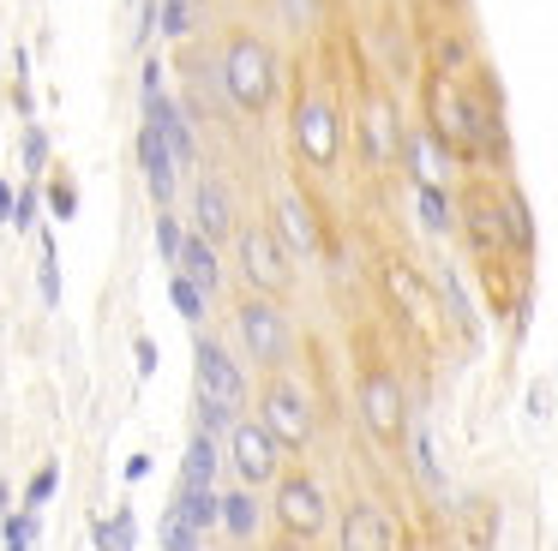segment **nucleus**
<instances>
[{
  "instance_id": "1",
  "label": "nucleus",
  "mask_w": 558,
  "mask_h": 551,
  "mask_svg": "<svg viewBox=\"0 0 558 551\" xmlns=\"http://www.w3.org/2000/svg\"><path fill=\"white\" fill-rule=\"evenodd\" d=\"M222 90H229V102L241 114H265L277 102V54H270V42H258L246 30L234 36L222 48Z\"/></svg>"
},
{
  "instance_id": "2",
  "label": "nucleus",
  "mask_w": 558,
  "mask_h": 551,
  "mask_svg": "<svg viewBox=\"0 0 558 551\" xmlns=\"http://www.w3.org/2000/svg\"><path fill=\"white\" fill-rule=\"evenodd\" d=\"M241 342H246V354L258 359V366H282L289 359V347H294V335H289V318H282V306H277V294H258V299H246L241 306Z\"/></svg>"
},
{
  "instance_id": "3",
  "label": "nucleus",
  "mask_w": 558,
  "mask_h": 551,
  "mask_svg": "<svg viewBox=\"0 0 558 551\" xmlns=\"http://www.w3.org/2000/svg\"><path fill=\"white\" fill-rule=\"evenodd\" d=\"M241 276L258 287V294H282V287L294 282L277 228H241Z\"/></svg>"
},
{
  "instance_id": "4",
  "label": "nucleus",
  "mask_w": 558,
  "mask_h": 551,
  "mask_svg": "<svg viewBox=\"0 0 558 551\" xmlns=\"http://www.w3.org/2000/svg\"><path fill=\"white\" fill-rule=\"evenodd\" d=\"M258 419L270 426V438H277L282 450H306V443H313V407H306V395L294 390V383H282V378L265 390Z\"/></svg>"
},
{
  "instance_id": "5",
  "label": "nucleus",
  "mask_w": 558,
  "mask_h": 551,
  "mask_svg": "<svg viewBox=\"0 0 558 551\" xmlns=\"http://www.w3.org/2000/svg\"><path fill=\"white\" fill-rule=\"evenodd\" d=\"M277 450L282 443L270 438L265 419H234L229 426V455H234V474H241L246 486H265V479L277 474Z\"/></svg>"
},
{
  "instance_id": "6",
  "label": "nucleus",
  "mask_w": 558,
  "mask_h": 551,
  "mask_svg": "<svg viewBox=\"0 0 558 551\" xmlns=\"http://www.w3.org/2000/svg\"><path fill=\"white\" fill-rule=\"evenodd\" d=\"M198 402H217L229 414L246 407V371L229 359V347L217 342H198Z\"/></svg>"
},
{
  "instance_id": "7",
  "label": "nucleus",
  "mask_w": 558,
  "mask_h": 551,
  "mask_svg": "<svg viewBox=\"0 0 558 551\" xmlns=\"http://www.w3.org/2000/svg\"><path fill=\"white\" fill-rule=\"evenodd\" d=\"M325 491H318V479H306V474H289L277 486V522L289 527L294 539H313V534H325Z\"/></svg>"
},
{
  "instance_id": "8",
  "label": "nucleus",
  "mask_w": 558,
  "mask_h": 551,
  "mask_svg": "<svg viewBox=\"0 0 558 551\" xmlns=\"http://www.w3.org/2000/svg\"><path fill=\"white\" fill-rule=\"evenodd\" d=\"M294 144H301V156L313 168L337 162V108L318 102V96H306V102L294 108Z\"/></svg>"
},
{
  "instance_id": "9",
  "label": "nucleus",
  "mask_w": 558,
  "mask_h": 551,
  "mask_svg": "<svg viewBox=\"0 0 558 551\" xmlns=\"http://www.w3.org/2000/svg\"><path fill=\"white\" fill-rule=\"evenodd\" d=\"M402 383L390 378V371H366L361 378V419H366V431L373 438H397L402 431Z\"/></svg>"
},
{
  "instance_id": "10",
  "label": "nucleus",
  "mask_w": 558,
  "mask_h": 551,
  "mask_svg": "<svg viewBox=\"0 0 558 551\" xmlns=\"http://www.w3.org/2000/svg\"><path fill=\"white\" fill-rule=\"evenodd\" d=\"M138 162H145V186H150V198L157 204H169V192H174V150H169V138H162L157 126H138Z\"/></svg>"
},
{
  "instance_id": "11",
  "label": "nucleus",
  "mask_w": 558,
  "mask_h": 551,
  "mask_svg": "<svg viewBox=\"0 0 558 551\" xmlns=\"http://www.w3.org/2000/svg\"><path fill=\"white\" fill-rule=\"evenodd\" d=\"M193 222H198V234L217 240V246L234 234V204H229V192H222L217 180H198V192H193Z\"/></svg>"
},
{
  "instance_id": "12",
  "label": "nucleus",
  "mask_w": 558,
  "mask_h": 551,
  "mask_svg": "<svg viewBox=\"0 0 558 551\" xmlns=\"http://www.w3.org/2000/svg\"><path fill=\"white\" fill-rule=\"evenodd\" d=\"M145 120L162 132V138H169L174 162H181V168H193V126H186V114H181V108H174L169 96H150V102H145Z\"/></svg>"
},
{
  "instance_id": "13",
  "label": "nucleus",
  "mask_w": 558,
  "mask_h": 551,
  "mask_svg": "<svg viewBox=\"0 0 558 551\" xmlns=\"http://www.w3.org/2000/svg\"><path fill=\"white\" fill-rule=\"evenodd\" d=\"M174 270H186L205 294H217L222 287V264H217V240H205V234H186V246H181V264Z\"/></svg>"
},
{
  "instance_id": "14",
  "label": "nucleus",
  "mask_w": 558,
  "mask_h": 551,
  "mask_svg": "<svg viewBox=\"0 0 558 551\" xmlns=\"http://www.w3.org/2000/svg\"><path fill=\"white\" fill-rule=\"evenodd\" d=\"M174 515H181V522H193L198 534H210V527L222 522L217 486H181V491H174Z\"/></svg>"
},
{
  "instance_id": "15",
  "label": "nucleus",
  "mask_w": 558,
  "mask_h": 551,
  "mask_svg": "<svg viewBox=\"0 0 558 551\" xmlns=\"http://www.w3.org/2000/svg\"><path fill=\"white\" fill-rule=\"evenodd\" d=\"M277 234L289 240V246L301 252V258H313V252H318V228H313V216H306V204L294 198V192L277 204Z\"/></svg>"
},
{
  "instance_id": "16",
  "label": "nucleus",
  "mask_w": 558,
  "mask_h": 551,
  "mask_svg": "<svg viewBox=\"0 0 558 551\" xmlns=\"http://www.w3.org/2000/svg\"><path fill=\"white\" fill-rule=\"evenodd\" d=\"M361 144H373V162L385 168L397 156V114L385 102H366V120H361Z\"/></svg>"
},
{
  "instance_id": "17",
  "label": "nucleus",
  "mask_w": 558,
  "mask_h": 551,
  "mask_svg": "<svg viewBox=\"0 0 558 551\" xmlns=\"http://www.w3.org/2000/svg\"><path fill=\"white\" fill-rule=\"evenodd\" d=\"M181 486H217V431H205V426H198V438L186 443Z\"/></svg>"
},
{
  "instance_id": "18",
  "label": "nucleus",
  "mask_w": 558,
  "mask_h": 551,
  "mask_svg": "<svg viewBox=\"0 0 558 551\" xmlns=\"http://www.w3.org/2000/svg\"><path fill=\"white\" fill-rule=\"evenodd\" d=\"M385 282H390V294H397V306L402 311H409V318H433V306H426V294H421V282H414V270H409V264H390V270H385Z\"/></svg>"
},
{
  "instance_id": "19",
  "label": "nucleus",
  "mask_w": 558,
  "mask_h": 551,
  "mask_svg": "<svg viewBox=\"0 0 558 551\" xmlns=\"http://www.w3.org/2000/svg\"><path fill=\"white\" fill-rule=\"evenodd\" d=\"M222 527H229L234 539H253V534H258V503H253V491H222Z\"/></svg>"
},
{
  "instance_id": "20",
  "label": "nucleus",
  "mask_w": 558,
  "mask_h": 551,
  "mask_svg": "<svg viewBox=\"0 0 558 551\" xmlns=\"http://www.w3.org/2000/svg\"><path fill=\"white\" fill-rule=\"evenodd\" d=\"M378 539H385V527H378L373 503H354V510H349V522H342V546H349V551H361V546H378Z\"/></svg>"
},
{
  "instance_id": "21",
  "label": "nucleus",
  "mask_w": 558,
  "mask_h": 551,
  "mask_svg": "<svg viewBox=\"0 0 558 551\" xmlns=\"http://www.w3.org/2000/svg\"><path fill=\"white\" fill-rule=\"evenodd\" d=\"M169 299H174V311H181V318H193V323L205 318V287H198L186 270L169 276Z\"/></svg>"
},
{
  "instance_id": "22",
  "label": "nucleus",
  "mask_w": 558,
  "mask_h": 551,
  "mask_svg": "<svg viewBox=\"0 0 558 551\" xmlns=\"http://www.w3.org/2000/svg\"><path fill=\"white\" fill-rule=\"evenodd\" d=\"M414 204H421L426 228H450V204H445V192H438V180H414Z\"/></svg>"
},
{
  "instance_id": "23",
  "label": "nucleus",
  "mask_w": 558,
  "mask_h": 551,
  "mask_svg": "<svg viewBox=\"0 0 558 551\" xmlns=\"http://www.w3.org/2000/svg\"><path fill=\"white\" fill-rule=\"evenodd\" d=\"M157 24H162V36H186V24H193V0H157Z\"/></svg>"
},
{
  "instance_id": "24",
  "label": "nucleus",
  "mask_w": 558,
  "mask_h": 551,
  "mask_svg": "<svg viewBox=\"0 0 558 551\" xmlns=\"http://www.w3.org/2000/svg\"><path fill=\"white\" fill-rule=\"evenodd\" d=\"M162 546H181V551H193V546H205V534H198L193 522H181V515L169 510V522H162Z\"/></svg>"
},
{
  "instance_id": "25",
  "label": "nucleus",
  "mask_w": 558,
  "mask_h": 551,
  "mask_svg": "<svg viewBox=\"0 0 558 551\" xmlns=\"http://www.w3.org/2000/svg\"><path fill=\"white\" fill-rule=\"evenodd\" d=\"M133 539H138V527H133V515H114V522H102L97 527V546H133Z\"/></svg>"
},
{
  "instance_id": "26",
  "label": "nucleus",
  "mask_w": 558,
  "mask_h": 551,
  "mask_svg": "<svg viewBox=\"0 0 558 551\" xmlns=\"http://www.w3.org/2000/svg\"><path fill=\"white\" fill-rule=\"evenodd\" d=\"M157 246H162V258H169V264H181L186 234H181V222H174V216H157Z\"/></svg>"
},
{
  "instance_id": "27",
  "label": "nucleus",
  "mask_w": 558,
  "mask_h": 551,
  "mask_svg": "<svg viewBox=\"0 0 558 551\" xmlns=\"http://www.w3.org/2000/svg\"><path fill=\"white\" fill-rule=\"evenodd\" d=\"M414 467H421V479L433 491H445V479H438V462H433V443H426V431H414Z\"/></svg>"
},
{
  "instance_id": "28",
  "label": "nucleus",
  "mask_w": 558,
  "mask_h": 551,
  "mask_svg": "<svg viewBox=\"0 0 558 551\" xmlns=\"http://www.w3.org/2000/svg\"><path fill=\"white\" fill-rule=\"evenodd\" d=\"M7 546H37V515H7Z\"/></svg>"
},
{
  "instance_id": "29",
  "label": "nucleus",
  "mask_w": 558,
  "mask_h": 551,
  "mask_svg": "<svg viewBox=\"0 0 558 551\" xmlns=\"http://www.w3.org/2000/svg\"><path fill=\"white\" fill-rule=\"evenodd\" d=\"M43 299H61V276H54V246H43Z\"/></svg>"
},
{
  "instance_id": "30",
  "label": "nucleus",
  "mask_w": 558,
  "mask_h": 551,
  "mask_svg": "<svg viewBox=\"0 0 558 551\" xmlns=\"http://www.w3.org/2000/svg\"><path fill=\"white\" fill-rule=\"evenodd\" d=\"M43 156H49V138H43V132L31 126V132H25V168H31V174L43 168Z\"/></svg>"
},
{
  "instance_id": "31",
  "label": "nucleus",
  "mask_w": 558,
  "mask_h": 551,
  "mask_svg": "<svg viewBox=\"0 0 558 551\" xmlns=\"http://www.w3.org/2000/svg\"><path fill=\"white\" fill-rule=\"evenodd\" d=\"M54 479H61V474H54V467H43V474L31 479V510H37V503H49V498H54Z\"/></svg>"
},
{
  "instance_id": "32",
  "label": "nucleus",
  "mask_w": 558,
  "mask_h": 551,
  "mask_svg": "<svg viewBox=\"0 0 558 551\" xmlns=\"http://www.w3.org/2000/svg\"><path fill=\"white\" fill-rule=\"evenodd\" d=\"M282 7H289V24H294V30H306V24L318 19V0H282Z\"/></svg>"
},
{
  "instance_id": "33",
  "label": "nucleus",
  "mask_w": 558,
  "mask_h": 551,
  "mask_svg": "<svg viewBox=\"0 0 558 551\" xmlns=\"http://www.w3.org/2000/svg\"><path fill=\"white\" fill-rule=\"evenodd\" d=\"M49 204H54V216L66 222V216L78 210V192H73V186H54V192H49Z\"/></svg>"
},
{
  "instance_id": "34",
  "label": "nucleus",
  "mask_w": 558,
  "mask_h": 551,
  "mask_svg": "<svg viewBox=\"0 0 558 551\" xmlns=\"http://www.w3.org/2000/svg\"><path fill=\"white\" fill-rule=\"evenodd\" d=\"M37 222V192H25V198L13 204V228H31Z\"/></svg>"
},
{
  "instance_id": "35",
  "label": "nucleus",
  "mask_w": 558,
  "mask_h": 551,
  "mask_svg": "<svg viewBox=\"0 0 558 551\" xmlns=\"http://www.w3.org/2000/svg\"><path fill=\"white\" fill-rule=\"evenodd\" d=\"M462 54H469V48H462V42H457V36H450V42H438V66H445V72H450V66H457V60H462Z\"/></svg>"
},
{
  "instance_id": "36",
  "label": "nucleus",
  "mask_w": 558,
  "mask_h": 551,
  "mask_svg": "<svg viewBox=\"0 0 558 551\" xmlns=\"http://www.w3.org/2000/svg\"><path fill=\"white\" fill-rule=\"evenodd\" d=\"M0 216L13 222V186H7V180H0Z\"/></svg>"
},
{
  "instance_id": "37",
  "label": "nucleus",
  "mask_w": 558,
  "mask_h": 551,
  "mask_svg": "<svg viewBox=\"0 0 558 551\" xmlns=\"http://www.w3.org/2000/svg\"><path fill=\"white\" fill-rule=\"evenodd\" d=\"M445 7H457V0H445Z\"/></svg>"
}]
</instances>
